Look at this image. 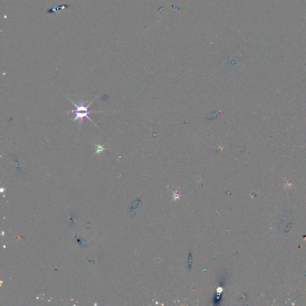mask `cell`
<instances>
[{
  "mask_svg": "<svg viewBox=\"0 0 306 306\" xmlns=\"http://www.w3.org/2000/svg\"><path fill=\"white\" fill-rule=\"evenodd\" d=\"M102 112L103 111H92L91 110L90 111H89V112H75L74 114H76V117H74V119L72 120V122H75L76 120H77L78 122V123L80 124V125L81 126L83 125V119L84 117H86L87 119H88L92 123H93L95 125L97 126L93 122V120L89 117L88 116V114H90V113H92V112Z\"/></svg>",
  "mask_w": 306,
  "mask_h": 306,
  "instance_id": "1",
  "label": "cell"
},
{
  "mask_svg": "<svg viewBox=\"0 0 306 306\" xmlns=\"http://www.w3.org/2000/svg\"><path fill=\"white\" fill-rule=\"evenodd\" d=\"M69 100L74 105V106L76 107V109L75 110H72L71 111H68V112H73V113H75V112H81V111H84V112H89V111H90L91 110H89L88 108L91 105V104L93 103V102L94 101V100H92V102L91 103H90L89 105H86V103H87V100H83V101H80L79 102V105H77L76 103H74L73 101H72V100H71L69 98H68Z\"/></svg>",
  "mask_w": 306,
  "mask_h": 306,
  "instance_id": "2",
  "label": "cell"
},
{
  "mask_svg": "<svg viewBox=\"0 0 306 306\" xmlns=\"http://www.w3.org/2000/svg\"><path fill=\"white\" fill-rule=\"evenodd\" d=\"M105 145V143L102 145L100 144H95V147H96V151H95V153L93 154V156L95 155L96 154H100L101 153H103L105 150L108 149V148H104Z\"/></svg>",
  "mask_w": 306,
  "mask_h": 306,
  "instance_id": "3",
  "label": "cell"
}]
</instances>
